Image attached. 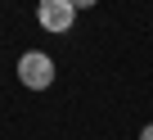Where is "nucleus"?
Returning a JSON list of instances; mask_svg holds the SVG:
<instances>
[{"label":"nucleus","mask_w":153,"mask_h":140,"mask_svg":"<svg viewBox=\"0 0 153 140\" xmlns=\"http://www.w3.org/2000/svg\"><path fill=\"white\" fill-rule=\"evenodd\" d=\"M18 82H23L27 91H50V86H54V59H50L45 50H27V54L18 59Z\"/></svg>","instance_id":"nucleus-1"},{"label":"nucleus","mask_w":153,"mask_h":140,"mask_svg":"<svg viewBox=\"0 0 153 140\" xmlns=\"http://www.w3.org/2000/svg\"><path fill=\"white\" fill-rule=\"evenodd\" d=\"M36 18H41L45 32L63 36V32L76 23V9H72V0H41V5H36Z\"/></svg>","instance_id":"nucleus-2"},{"label":"nucleus","mask_w":153,"mask_h":140,"mask_svg":"<svg viewBox=\"0 0 153 140\" xmlns=\"http://www.w3.org/2000/svg\"><path fill=\"white\" fill-rule=\"evenodd\" d=\"M95 5V0H72V9H90Z\"/></svg>","instance_id":"nucleus-3"},{"label":"nucleus","mask_w":153,"mask_h":140,"mask_svg":"<svg viewBox=\"0 0 153 140\" xmlns=\"http://www.w3.org/2000/svg\"><path fill=\"white\" fill-rule=\"evenodd\" d=\"M140 140H153V122H149V127H144V131H140Z\"/></svg>","instance_id":"nucleus-4"}]
</instances>
